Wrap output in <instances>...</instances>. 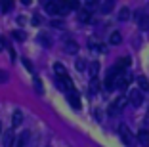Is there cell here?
I'll use <instances>...</instances> for the list:
<instances>
[{
    "label": "cell",
    "instance_id": "cell-4",
    "mask_svg": "<svg viewBox=\"0 0 149 147\" xmlns=\"http://www.w3.org/2000/svg\"><path fill=\"white\" fill-rule=\"evenodd\" d=\"M15 139H17V138L13 136V128L4 130V134H2V145H4V147H12Z\"/></svg>",
    "mask_w": 149,
    "mask_h": 147
},
{
    "label": "cell",
    "instance_id": "cell-7",
    "mask_svg": "<svg viewBox=\"0 0 149 147\" xmlns=\"http://www.w3.org/2000/svg\"><path fill=\"white\" fill-rule=\"evenodd\" d=\"M138 141H140L143 147H149V132L145 128H141L140 132H138Z\"/></svg>",
    "mask_w": 149,
    "mask_h": 147
},
{
    "label": "cell",
    "instance_id": "cell-22",
    "mask_svg": "<svg viewBox=\"0 0 149 147\" xmlns=\"http://www.w3.org/2000/svg\"><path fill=\"white\" fill-rule=\"evenodd\" d=\"M96 2H94V0H88V2H86V10H88V12H90V10H94V8H96Z\"/></svg>",
    "mask_w": 149,
    "mask_h": 147
},
{
    "label": "cell",
    "instance_id": "cell-6",
    "mask_svg": "<svg viewBox=\"0 0 149 147\" xmlns=\"http://www.w3.org/2000/svg\"><path fill=\"white\" fill-rule=\"evenodd\" d=\"M67 100H69V103L73 105L74 109H80V98H79V94H77V90L67 92Z\"/></svg>",
    "mask_w": 149,
    "mask_h": 147
},
{
    "label": "cell",
    "instance_id": "cell-20",
    "mask_svg": "<svg viewBox=\"0 0 149 147\" xmlns=\"http://www.w3.org/2000/svg\"><path fill=\"white\" fill-rule=\"evenodd\" d=\"M77 69H79V71H84V69H86V61H84V59H79V61H77Z\"/></svg>",
    "mask_w": 149,
    "mask_h": 147
},
{
    "label": "cell",
    "instance_id": "cell-9",
    "mask_svg": "<svg viewBox=\"0 0 149 147\" xmlns=\"http://www.w3.org/2000/svg\"><path fill=\"white\" fill-rule=\"evenodd\" d=\"M128 65H130V57H123V59H118V61H117L115 69H117V73H124V69H126Z\"/></svg>",
    "mask_w": 149,
    "mask_h": 147
},
{
    "label": "cell",
    "instance_id": "cell-16",
    "mask_svg": "<svg viewBox=\"0 0 149 147\" xmlns=\"http://www.w3.org/2000/svg\"><path fill=\"white\" fill-rule=\"evenodd\" d=\"M79 19L82 23H88V21H90V12H88V10H80V12H79Z\"/></svg>",
    "mask_w": 149,
    "mask_h": 147
},
{
    "label": "cell",
    "instance_id": "cell-27",
    "mask_svg": "<svg viewBox=\"0 0 149 147\" xmlns=\"http://www.w3.org/2000/svg\"><path fill=\"white\" fill-rule=\"evenodd\" d=\"M0 132H2V122H0Z\"/></svg>",
    "mask_w": 149,
    "mask_h": 147
},
{
    "label": "cell",
    "instance_id": "cell-10",
    "mask_svg": "<svg viewBox=\"0 0 149 147\" xmlns=\"http://www.w3.org/2000/svg\"><path fill=\"white\" fill-rule=\"evenodd\" d=\"M113 6H115V4H113V0H105V2H101L97 8H100L101 13H109L111 10H113Z\"/></svg>",
    "mask_w": 149,
    "mask_h": 147
},
{
    "label": "cell",
    "instance_id": "cell-26",
    "mask_svg": "<svg viewBox=\"0 0 149 147\" xmlns=\"http://www.w3.org/2000/svg\"><path fill=\"white\" fill-rule=\"evenodd\" d=\"M145 122H149V111H147V117H145Z\"/></svg>",
    "mask_w": 149,
    "mask_h": 147
},
{
    "label": "cell",
    "instance_id": "cell-21",
    "mask_svg": "<svg viewBox=\"0 0 149 147\" xmlns=\"http://www.w3.org/2000/svg\"><path fill=\"white\" fill-rule=\"evenodd\" d=\"M13 38H17V40H25V35H23L21 31H13Z\"/></svg>",
    "mask_w": 149,
    "mask_h": 147
},
{
    "label": "cell",
    "instance_id": "cell-13",
    "mask_svg": "<svg viewBox=\"0 0 149 147\" xmlns=\"http://www.w3.org/2000/svg\"><path fill=\"white\" fill-rule=\"evenodd\" d=\"M54 71H56L57 78H65L67 77V71H65V67H63L61 63H56V65H54Z\"/></svg>",
    "mask_w": 149,
    "mask_h": 147
},
{
    "label": "cell",
    "instance_id": "cell-17",
    "mask_svg": "<svg viewBox=\"0 0 149 147\" xmlns=\"http://www.w3.org/2000/svg\"><path fill=\"white\" fill-rule=\"evenodd\" d=\"M97 71H100V63H97V61L90 63V75H92V78L97 77Z\"/></svg>",
    "mask_w": 149,
    "mask_h": 147
},
{
    "label": "cell",
    "instance_id": "cell-14",
    "mask_svg": "<svg viewBox=\"0 0 149 147\" xmlns=\"http://www.w3.org/2000/svg\"><path fill=\"white\" fill-rule=\"evenodd\" d=\"M118 19H120V21H128V19H130V10H128V8H120V12H118Z\"/></svg>",
    "mask_w": 149,
    "mask_h": 147
},
{
    "label": "cell",
    "instance_id": "cell-1",
    "mask_svg": "<svg viewBox=\"0 0 149 147\" xmlns=\"http://www.w3.org/2000/svg\"><path fill=\"white\" fill-rule=\"evenodd\" d=\"M126 103H128V98H126V95H118L117 100L109 105V115H118V113L126 107Z\"/></svg>",
    "mask_w": 149,
    "mask_h": 147
},
{
    "label": "cell",
    "instance_id": "cell-5",
    "mask_svg": "<svg viewBox=\"0 0 149 147\" xmlns=\"http://www.w3.org/2000/svg\"><path fill=\"white\" fill-rule=\"evenodd\" d=\"M136 21H138V25L141 27V29H149V13H145V12H136Z\"/></svg>",
    "mask_w": 149,
    "mask_h": 147
},
{
    "label": "cell",
    "instance_id": "cell-2",
    "mask_svg": "<svg viewBox=\"0 0 149 147\" xmlns=\"http://www.w3.org/2000/svg\"><path fill=\"white\" fill-rule=\"evenodd\" d=\"M118 134H120V139H123L124 145L134 147V136H132L130 128H128L126 124H120V126H118Z\"/></svg>",
    "mask_w": 149,
    "mask_h": 147
},
{
    "label": "cell",
    "instance_id": "cell-8",
    "mask_svg": "<svg viewBox=\"0 0 149 147\" xmlns=\"http://www.w3.org/2000/svg\"><path fill=\"white\" fill-rule=\"evenodd\" d=\"M29 130H25V132H21V136H19L17 139H15V147H25L27 141H29Z\"/></svg>",
    "mask_w": 149,
    "mask_h": 147
},
{
    "label": "cell",
    "instance_id": "cell-23",
    "mask_svg": "<svg viewBox=\"0 0 149 147\" xmlns=\"http://www.w3.org/2000/svg\"><path fill=\"white\" fill-rule=\"evenodd\" d=\"M40 42H42L44 46H48V48H50V44H52V42H50L48 38H46V36H40Z\"/></svg>",
    "mask_w": 149,
    "mask_h": 147
},
{
    "label": "cell",
    "instance_id": "cell-18",
    "mask_svg": "<svg viewBox=\"0 0 149 147\" xmlns=\"http://www.w3.org/2000/svg\"><path fill=\"white\" fill-rule=\"evenodd\" d=\"M120 40H123L120 33H111V38H109V42H111V44H120Z\"/></svg>",
    "mask_w": 149,
    "mask_h": 147
},
{
    "label": "cell",
    "instance_id": "cell-25",
    "mask_svg": "<svg viewBox=\"0 0 149 147\" xmlns=\"http://www.w3.org/2000/svg\"><path fill=\"white\" fill-rule=\"evenodd\" d=\"M40 23V19H38V15H35V17H33V25H38Z\"/></svg>",
    "mask_w": 149,
    "mask_h": 147
},
{
    "label": "cell",
    "instance_id": "cell-19",
    "mask_svg": "<svg viewBox=\"0 0 149 147\" xmlns=\"http://www.w3.org/2000/svg\"><path fill=\"white\" fill-rule=\"evenodd\" d=\"M97 88H100L97 80H96V78H92V82H90V92H92V94H96V92H97Z\"/></svg>",
    "mask_w": 149,
    "mask_h": 147
},
{
    "label": "cell",
    "instance_id": "cell-3",
    "mask_svg": "<svg viewBox=\"0 0 149 147\" xmlns=\"http://www.w3.org/2000/svg\"><path fill=\"white\" fill-rule=\"evenodd\" d=\"M141 101H143V94H141V90H132L130 94H128V103H130V105L140 107Z\"/></svg>",
    "mask_w": 149,
    "mask_h": 147
},
{
    "label": "cell",
    "instance_id": "cell-12",
    "mask_svg": "<svg viewBox=\"0 0 149 147\" xmlns=\"http://www.w3.org/2000/svg\"><path fill=\"white\" fill-rule=\"evenodd\" d=\"M21 121H23L21 111H15V113H13V117H12V128H17V126L21 124Z\"/></svg>",
    "mask_w": 149,
    "mask_h": 147
},
{
    "label": "cell",
    "instance_id": "cell-15",
    "mask_svg": "<svg viewBox=\"0 0 149 147\" xmlns=\"http://www.w3.org/2000/svg\"><path fill=\"white\" fill-rule=\"evenodd\" d=\"M138 84H140V90L141 92L149 90V82H147V78H145V77H138Z\"/></svg>",
    "mask_w": 149,
    "mask_h": 147
},
{
    "label": "cell",
    "instance_id": "cell-11",
    "mask_svg": "<svg viewBox=\"0 0 149 147\" xmlns=\"http://www.w3.org/2000/svg\"><path fill=\"white\" fill-rule=\"evenodd\" d=\"M77 50H79V44L74 42V40H67L65 42V52L67 54H77Z\"/></svg>",
    "mask_w": 149,
    "mask_h": 147
},
{
    "label": "cell",
    "instance_id": "cell-24",
    "mask_svg": "<svg viewBox=\"0 0 149 147\" xmlns=\"http://www.w3.org/2000/svg\"><path fill=\"white\" fill-rule=\"evenodd\" d=\"M6 80H8V75L4 71H0V82H6Z\"/></svg>",
    "mask_w": 149,
    "mask_h": 147
}]
</instances>
